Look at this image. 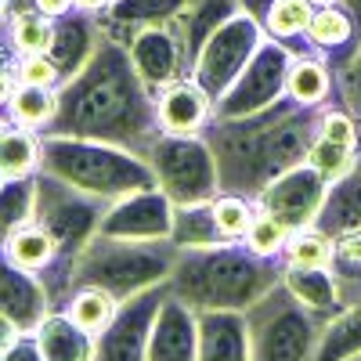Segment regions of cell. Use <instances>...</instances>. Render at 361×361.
Here are the masks:
<instances>
[{"label": "cell", "instance_id": "obj_41", "mask_svg": "<svg viewBox=\"0 0 361 361\" xmlns=\"http://www.w3.org/2000/svg\"><path fill=\"white\" fill-rule=\"evenodd\" d=\"M33 8L40 11V15H47V18H66L69 11H76V4L73 0H33Z\"/></svg>", "mask_w": 361, "mask_h": 361}, {"label": "cell", "instance_id": "obj_13", "mask_svg": "<svg viewBox=\"0 0 361 361\" xmlns=\"http://www.w3.org/2000/svg\"><path fill=\"white\" fill-rule=\"evenodd\" d=\"M173 228V202L159 188H145L127 199H119L105 209L102 231L112 238H137V243H156V238H170Z\"/></svg>", "mask_w": 361, "mask_h": 361}, {"label": "cell", "instance_id": "obj_26", "mask_svg": "<svg viewBox=\"0 0 361 361\" xmlns=\"http://www.w3.org/2000/svg\"><path fill=\"white\" fill-rule=\"evenodd\" d=\"M0 173L8 180L40 173V134L37 130H25L11 123V119L0 127Z\"/></svg>", "mask_w": 361, "mask_h": 361}, {"label": "cell", "instance_id": "obj_2", "mask_svg": "<svg viewBox=\"0 0 361 361\" xmlns=\"http://www.w3.org/2000/svg\"><path fill=\"white\" fill-rule=\"evenodd\" d=\"M318 123L322 109H304L289 94L246 119H214L202 137L214 152L221 192H235L257 202L267 185L307 163Z\"/></svg>", "mask_w": 361, "mask_h": 361}, {"label": "cell", "instance_id": "obj_5", "mask_svg": "<svg viewBox=\"0 0 361 361\" xmlns=\"http://www.w3.org/2000/svg\"><path fill=\"white\" fill-rule=\"evenodd\" d=\"M177 253L180 250L170 238L137 243V238L94 235L73 264V293L80 286H98L123 304V300H130L137 293H148V289L170 282Z\"/></svg>", "mask_w": 361, "mask_h": 361}, {"label": "cell", "instance_id": "obj_23", "mask_svg": "<svg viewBox=\"0 0 361 361\" xmlns=\"http://www.w3.org/2000/svg\"><path fill=\"white\" fill-rule=\"evenodd\" d=\"M314 4L311 0H271L267 15L260 18V29L267 40L282 44L293 58L296 54H307V25H311Z\"/></svg>", "mask_w": 361, "mask_h": 361}, {"label": "cell", "instance_id": "obj_45", "mask_svg": "<svg viewBox=\"0 0 361 361\" xmlns=\"http://www.w3.org/2000/svg\"><path fill=\"white\" fill-rule=\"evenodd\" d=\"M311 4H314V8H322V4H336V0H311Z\"/></svg>", "mask_w": 361, "mask_h": 361}, {"label": "cell", "instance_id": "obj_25", "mask_svg": "<svg viewBox=\"0 0 361 361\" xmlns=\"http://www.w3.org/2000/svg\"><path fill=\"white\" fill-rule=\"evenodd\" d=\"M170 243H173L177 250L224 246L221 228H217V221H214V199H209V202H192V206H173Z\"/></svg>", "mask_w": 361, "mask_h": 361}, {"label": "cell", "instance_id": "obj_12", "mask_svg": "<svg viewBox=\"0 0 361 361\" xmlns=\"http://www.w3.org/2000/svg\"><path fill=\"white\" fill-rule=\"evenodd\" d=\"M325 195H329V180L314 166L304 163V166L282 173L275 185H267L257 195V209L279 217L289 231H300V228H311L318 221Z\"/></svg>", "mask_w": 361, "mask_h": 361}, {"label": "cell", "instance_id": "obj_20", "mask_svg": "<svg viewBox=\"0 0 361 361\" xmlns=\"http://www.w3.org/2000/svg\"><path fill=\"white\" fill-rule=\"evenodd\" d=\"M282 286L304 304L311 314L333 322L343 311L340 286L329 267H282Z\"/></svg>", "mask_w": 361, "mask_h": 361}, {"label": "cell", "instance_id": "obj_16", "mask_svg": "<svg viewBox=\"0 0 361 361\" xmlns=\"http://www.w3.org/2000/svg\"><path fill=\"white\" fill-rule=\"evenodd\" d=\"M214 123V98L195 83L180 80L159 94V127L163 134H180V137H202L206 127Z\"/></svg>", "mask_w": 361, "mask_h": 361}, {"label": "cell", "instance_id": "obj_1", "mask_svg": "<svg viewBox=\"0 0 361 361\" xmlns=\"http://www.w3.org/2000/svg\"><path fill=\"white\" fill-rule=\"evenodd\" d=\"M159 134V98L141 80L130 47L112 37H102L83 69L58 87V112L44 130V137L105 141L141 159Z\"/></svg>", "mask_w": 361, "mask_h": 361}, {"label": "cell", "instance_id": "obj_43", "mask_svg": "<svg viewBox=\"0 0 361 361\" xmlns=\"http://www.w3.org/2000/svg\"><path fill=\"white\" fill-rule=\"evenodd\" d=\"M73 4H76L80 11H94V15H102V11H109L112 0H73Z\"/></svg>", "mask_w": 361, "mask_h": 361}, {"label": "cell", "instance_id": "obj_37", "mask_svg": "<svg viewBox=\"0 0 361 361\" xmlns=\"http://www.w3.org/2000/svg\"><path fill=\"white\" fill-rule=\"evenodd\" d=\"M15 73H18V83H22V87H47V90H58V87L66 83L62 66H58L51 54H18V58H15Z\"/></svg>", "mask_w": 361, "mask_h": 361}, {"label": "cell", "instance_id": "obj_46", "mask_svg": "<svg viewBox=\"0 0 361 361\" xmlns=\"http://www.w3.org/2000/svg\"><path fill=\"white\" fill-rule=\"evenodd\" d=\"M4 180H8V177H4V173H0V188H4Z\"/></svg>", "mask_w": 361, "mask_h": 361}, {"label": "cell", "instance_id": "obj_35", "mask_svg": "<svg viewBox=\"0 0 361 361\" xmlns=\"http://www.w3.org/2000/svg\"><path fill=\"white\" fill-rule=\"evenodd\" d=\"M361 159V148H350V145H336L329 137H314L311 145V156H307V166H314L329 185H336V180H343Z\"/></svg>", "mask_w": 361, "mask_h": 361}, {"label": "cell", "instance_id": "obj_28", "mask_svg": "<svg viewBox=\"0 0 361 361\" xmlns=\"http://www.w3.org/2000/svg\"><path fill=\"white\" fill-rule=\"evenodd\" d=\"M83 333H90V336H102L105 329L112 325V318L119 314V300L112 296V293H105V289H98V286H80L73 296H69V304L62 307Z\"/></svg>", "mask_w": 361, "mask_h": 361}, {"label": "cell", "instance_id": "obj_38", "mask_svg": "<svg viewBox=\"0 0 361 361\" xmlns=\"http://www.w3.org/2000/svg\"><path fill=\"white\" fill-rule=\"evenodd\" d=\"M336 94H340V105L350 109L357 119H361V47L350 62L336 73Z\"/></svg>", "mask_w": 361, "mask_h": 361}, {"label": "cell", "instance_id": "obj_8", "mask_svg": "<svg viewBox=\"0 0 361 361\" xmlns=\"http://www.w3.org/2000/svg\"><path fill=\"white\" fill-rule=\"evenodd\" d=\"M264 29L246 15L238 11L231 15L214 37H209L199 51V62H195V73L192 80L206 90L209 98H214V105L231 90V83L243 76V69L250 66V58L257 54V47L264 44Z\"/></svg>", "mask_w": 361, "mask_h": 361}, {"label": "cell", "instance_id": "obj_15", "mask_svg": "<svg viewBox=\"0 0 361 361\" xmlns=\"http://www.w3.org/2000/svg\"><path fill=\"white\" fill-rule=\"evenodd\" d=\"M0 314H8L22 333H37L51 314V296L33 271H22L0 250Z\"/></svg>", "mask_w": 361, "mask_h": 361}, {"label": "cell", "instance_id": "obj_7", "mask_svg": "<svg viewBox=\"0 0 361 361\" xmlns=\"http://www.w3.org/2000/svg\"><path fill=\"white\" fill-rule=\"evenodd\" d=\"M148 166H152L156 188L173 206L209 202L221 195L217 163L209 152L206 137H180V134H159L148 148Z\"/></svg>", "mask_w": 361, "mask_h": 361}, {"label": "cell", "instance_id": "obj_39", "mask_svg": "<svg viewBox=\"0 0 361 361\" xmlns=\"http://www.w3.org/2000/svg\"><path fill=\"white\" fill-rule=\"evenodd\" d=\"M0 361H44V354H40L37 336H33V333H25V336H18L4 354H0Z\"/></svg>", "mask_w": 361, "mask_h": 361}, {"label": "cell", "instance_id": "obj_3", "mask_svg": "<svg viewBox=\"0 0 361 361\" xmlns=\"http://www.w3.org/2000/svg\"><path fill=\"white\" fill-rule=\"evenodd\" d=\"M279 260L250 253L243 243L180 250L170 271V293L192 311H250L282 282Z\"/></svg>", "mask_w": 361, "mask_h": 361}, {"label": "cell", "instance_id": "obj_14", "mask_svg": "<svg viewBox=\"0 0 361 361\" xmlns=\"http://www.w3.org/2000/svg\"><path fill=\"white\" fill-rule=\"evenodd\" d=\"M148 361H199V311L166 293L148 336Z\"/></svg>", "mask_w": 361, "mask_h": 361}, {"label": "cell", "instance_id": "obj_21", "mask_svg": "<svg viewBox=\"0 0 361 361\" xmlns=\"http://www.w3.org/2000/svg\"><path fill=\"white\" fill-rule=\"evenodd\" d=\"M336 90V69L329 66V58H322L318 51L296 54L289 76H286V94L304 105V109H325V102Z\"/></svg>", "mask_w": 361, "mask_h": 361}, {"label": "cell", "instance_id": "obj_10", "mask_svg": "<svg viewBox=\"0 0 361 361\" xmlns=\"http://www.w3.org/2000/svg\"><path fill=\"white\" fill-rule=\"evenodd\" d=\"M130 54H134V66L141 73V80L148 83V90L159 98L166 87L180 83V80H192L195 73V54L180 33L177 18L159 22V25H145L141 33L130 37Z\"/></svg>", "mask_w": 361, "mask_h": 361}, {"label": "cell", "instance_id": "obj_11", "mask_svg": "<svg viewBox=\"0 0 361 361\" xmlns=\"http://www.w3.org/2000/svg\"><path fill=\"white\" fill-rule=\"evenodd\" d=\"M170 286H156L148 293H137L119 304V314L112 325L98 336L94 361H148V336H152V322L159 314V304L166 300Z\"/></svg>", "mask_w": 361, "mask_h": 361}, {"label": "cell", "instance_id": "obj_48", "mask_svg": "<svg viewBox=\"0 0 361 361\" xmlns=\"http://www.w3.org/2000/svg\"><path fill=\"white\" fill-rule=\"evenodd\" d=\"M350 361H361V354H357V357H350Z\"/></svg>", "mask_w": 361, "mask_h": 361}, {"label": "cell", "instance_id": "obj_42", "mask_svg": "<svg viewBox=\"0 0 361 361\" xmlns=\"http://www.w3.org/2000/svg\"><path fill=\"white\" fill-rule=\"evenodd\" d=\"M18 336H25V333H22V329H18V325L8 318V314H0V354H4V350H8V347H11Z\"/></svg>", "mask_w": 361, "mask_h": 361}, {"label": "cell", "instance_id": "obj_40", "mask_svg": "<svg viewBox=\"0 0 361 361\" xmlns=\"http://www.w3.org/2000/svg\"><path fill=\"white\" fill-rule=\"evenodd\" d=\"M15 90H18V73H15V66L0 62V109H4V112H8V105H11V98H15Z\"/></svg>", "mask_w": 361, "mask_h": 361}, {"label": "cell", "instance_id": "obj_17", "mask_svg": "<svg viewBox=\"0 0 361 361\" xmlns=\"http://www.w3.org/2000/svg\"><path fill=\"white\" fill-rule=\"evenodd\" d=\"M307 47L318 51L322 58H329V66L340 73L357 54L361 33H357L354 18L340 4H322V8H314L311 25H307Z\"/></svg>", "mask_w": 361, "mask_h": 361}, {"label": "cell", "instance_id": "obj_24", "mask_svg": "<svg viewBox=\"0 0 361 361\" xmlns=\"http://www.w3.org/2000/svg\"><path fill=\"white\" fill-rule=\"evenodd\" d=\"M0 250L8 253L11 264H18L22 271H33L37 279L58 264V243H54V235L44 224H37V221L22 224Z\"/></svg>", "mask_w": 361, "mask_h": 361}, {"label": "cell", "instance_id": "obj_50", "mask_svg": "<svg viewBox=\"0 0 361 361\" xmlns=\"http://www.w3.org/2000/svg\"><path fill=\"white\" fill-rule=\"evenodd\" d=\"M357 127H361V119H357Z\"/></svg>", "mask_w": 361, "mask_h": 361}, {"label": "cell", "instance_id": "obj_44", "mask_svg": "<svg viewBox=\"0 0 361 361\" xmlns=\"http://www.w3.org/2000/svg\"><path fill=\"white\" fill-rule=\"evenodd\" d=\"M336 4L354 18V25H357V33H361V0H336Z\"/></svg>", "mask_w": 361, "mask_h": 361}, {"label": "cell", "instance_id": "obj_19", "mask_svg": "<svg viewBox=\"0 0 361 361\" xmlns=\"http://www.w3.org/2000/svg\"><path fill=\"white\" fill-rule=\"evenodd\" d=\"M185 8H188V0H112L109 11H102V29H105V37L130 44V37L141 33L145 25L170 22Z\"/></svg>", "mask_w": 361, "mask_h": 361}, {"label": "cell", "instance_id": "obj_33", "mask_svg": "<svg viewBox=\"0 0 361 361\" xmlns=\"http://www.w3.org/2000/svg\"><path fill=\"white\" fill-rule=\"evenodd\" d=\"M282 264L286 267H333V235H325L318 224L293 231L282 253Z\"/></svg>", "mask_w": 361, "mask_h": 361}, {"label": "cell", "instance_id": "obj_29", "mask_svg": "<svg viewBox=\"0 0 361 361\" xmlns=\"http://www.w3.org/2000/svg\"><path fill=\"white\" fill-rule=\"evenodd\" d=\"M357 354H361V304H350L325 325L314 361H350Z\"/></svg>", "mask_w": 361, "mask_h": 361}, {"label": "cell", "instance_id": "obj_6", "mask_svg": "<svg viewBox=\"0 0 361 361\" xmlns=\"http://www.w3.org/2000/svg\"><path fill=\"white\" fill-rule=\"evenodd\" d=\"M246 325H250V361H314L329 322L311 314L279 282L246 311Z\"/></svg>", "mask_w": 361, "mask_h": 361}, {"label": "cell", "instance_id": "obj_47", "mask_svg": "<svg viewBox=\"0 0 361 361\" xmlns=\"http://www.w3.org/2000/svg\"><path fill=\"white\" fill-rule=\"evenodd\" d=\"M4 4H8V0H0V11H4Z\"/></svg>", "mask_w": 361, "mask_h": 361}, {"label": "cell", "instance_id": "obj_32", "mask_svg": "<svg viewBox=\"0 0 361 361\" xmlns=\"http://www.w3.org/2000/svg\"><path fill=\"white\" fill-rule=\"evenodd\" d=\"M8 29V40L15 47V54H51L54 37H58V25L54 18L40 15V11H29V15H15V18H0Z\"/></svg>", "mask_w": 361, "mask_h": 361}, {"label": "cell", "instance_id": "obj_34", "mask_svg": "<svg viewBox=\"0 0 361 361\" xmlns=\"http://www.w3.org/2000/svg\"><path fill=\"white\" fill-rule=\"evenodd\" d=\"M257 217V202L246 199V195H235V192H221L214 199V221L221 228V238L224 243H243L250 224Z\"/></svg>", "mask_w": 361, "mask_h": 361}, {"label": "cell", "instance_id": "obj_4", "mask_svg": "<svg viewBox=\"0 0 361 361\" xmlns=\"http://www.w3.org/2000/svg\"><path fill=\"white\" fill-rule=\"evenodd\" d=\"M40 173L66 180L69 188L94 195L102 202H119L134 192L156 188L148 159L87 137H44L40 134Z\"/></svg>", "mask_w": 361, "mask_h": 361}, {"label": "cell", "instance_id": "obj_22", "mask_svg": "<svg viewBox=\"0 0 361 361\" xmlns=\"http://www.w3.org/2000/svg\"><path fill=\"white\" fill-rule=\"evenodd\" d=\"M33 336L40 343L44 361H94L98 340L90 333H83L66 311H51Z\"/></svg>", "mask_w": 361, "mask_h": 361}, {"label": "cell", "instance_id": "obj_36", "mask_svg": "<svg viewBox=\"0 0 361 361\" xmlns=\"http://www.w3.org/2000/svg\"><path fill=\"white\" fill-rule=\"evenodd\" d=\"M289 235H293V231H289L279 217H271V214H264V209H257V217H253V224H250V231H246V238H243V246H246L250 253H257V257L282 260Z\"/></svg>", "mask_w": 361, "mask_h": 361}, {"label": "cell", "instance_id": "obj_49", "mask_svg": "<svg viewBox=\"0 0 361 361\" xmlns=\"http://www.w3.org/2000/svg\"><path fill=\"white\" fill-rule=\"evenodd\" d=\"M4 123H8V119H0V127H4Z\"/></svg>", "mask_w": 361, "mask_h": 361}, {"label": "cell", "instance_id": "obj_18", "mask_svg": "<svg viewBox=\"0 0 361 361\" xmlns=\"http://www.w3.org/2000/svg\"><path fill=\"white\" fill-rule=\"evenodd\" d=\"M199 361H250L246 311H199Z\"/></svg>", "mask_w": 361, "mask_h": 361}, {"label": "cell", "instance_id": "obj_31", "mask_svg": "<svg viewBox=\"0 0 361 361\" xmlns=\"http://www.w3.org/2000/svg\"><path fill=\"white\" fill-rule=\"evenodd\" d=\"M58 112V90H47V87H22L15 90V98L8 105V119L25 130H37L44 134L51 127V119Z\"/></svg>", "mask_w": 361, "mask_h": 361}, {"label": "cell", "instance_id": "obj_9", "mask_svg": "<svg viewBox=\"0 0 361 361\" xmlns=\"http://www.w3.org/2000/svg\"><path fill=\"white\" fill-rule=\"evenodd\" d=\"M289 66H293V54L275 40H264L257 54L250 58V66L243 69V76L214 105V119H246L253 112H264L275 102H282Z\"/></svg>", "mask_w": 361, "mask_h": 361}, {"label": "cell", "instance_id": "obj_30", "mask_svg": "<svg viewBox=\"0 0 361 361\" xmlns=\"http://www.w3.org/2000/svg\"><path fill=\"white\" fill-rule=\"evenodd\" d=\"M37 214V177L4 180L0 188V246Z\"/></svg>", "mask_w": 361, "mask_h": 361}, {"label": "cell", "instance_id": "obj_27", "mask_svg": "<svg viewBox=\"0 0 361 361\" xmlns=\"http://www.w3.org/2000/svg\"><path fill=\"white\" fill-rule=\"evenodd\" d=\"M329 271H333V279L340 286L343 307L361 304V224L333 235V267Z\"/></svg>", "mask_w": 361, "mask_h": 361}]
</instances>
